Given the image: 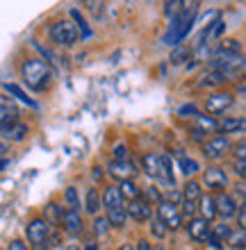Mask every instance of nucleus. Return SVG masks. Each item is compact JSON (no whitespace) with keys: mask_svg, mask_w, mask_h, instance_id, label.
<instances>
[{"mask_svg":"<svg viewBox=\"0 0 246 250\" xmlns=\"http://www.w3.org/2000/svg\"><path fill=\"white\" fill-rule=\"evenodd\" d=\"M237 223H240V230H246V203L237 207Z\"/></svg>","mask_w":246,"mask_h":250,"instance_id":"nucleus-40","label":"nucleus"},{"mask_svg":"<svg viewBox=\"0 0 246 250\" xmlns=\"http://www.w3.org/2000/svg\"><path fill=\"white\" fill-rule=\"evenodd\" d=\"M219 132H224V134L246 132V119L244 116H226L219 121Z\"/></svg>","mask_w":246,"mask_h":250,"instance_id":"nucleus-20","label":"nucleus"},{"mask_svg":"<svg viewBox=\"0 0 246 250\" xmlns=\"http://www.w3.org/2000/svg\"><path fill=\"white\" fill-rule=\"evenodd\" d=\"M85 209L87 214L96 216L100 209H103V193H98V189H89L85 196Z\"/></svg>","mask_w":246,"mask_h":250,"instance_id":"nucleus-22","label":"nucleus"},{"mask_svg":"<svg viewBox=\"0 0 246 250\" xmlns=\"http://www.w3.org/2000/svg\"><path fill=\"white\" fill-rule=\"evenodd\" d=\"M25 237H27V241L32 244V248H41V246H46L48 223L44 221V218H32V221L25 225Z\"/></svg>","mask_w":246,"mask_h":250,"instance_id":"nucleus-5","label":"nucleus"},{"mask_svg":"<svg viewBox=\"0 0 246 250\" xmlns=\"http://www.w3.org/2000/svg\"><path fill=\"white\" fill-rule=\"evenodd\" d=\"M119 250H134V246H133V244H123Z\"/></svg>","mask_w":246,"mask_h":250,"instance_id":"nucleus-47","label":"nucleus"},{"mask_svg":"<svg viewBox=\"0 0 246 250\" xmlns=\"http://www.w3.org/2000/svg\"><path fill=\"white\" fill-rule=\"evenodd\" d=\"M21 78L32 91H44L50 82V68L39 60H25L21 64Z\"/></svg>","mask_w":246,"mask_h":250,"instance_id":"nucleus-2","label":"nucleus"},{"mask_svg":"<svg viewBox=\"0 0 246 250\" xmlns=\"http://www.w3.org/2000/svg\"><path fill=\"white\" fill-rule=\"evenodd\" d=\"M5 152H7V146L0 141V159H5Z\"/></svg>","mask_w":246,"mask_h":250,"instance_id":"nucleus-45","label":"nucleus"},{"mask_svg":"<svg viewBox=\"0 0 246 250\" xmlns=\"http://www.w3.org/2000/svg\"><path fill=\"white\" fill-rule=\"evenodd\" d=\"M107 232H110V221H107V216H96V221H93V234H96V237H105Z\"/></svg>","mask_w":246,"mask_h":250,"instance_id":"nucleus-34","label":"nucleus"},{"mask_svg":"<svg viewBox=\"0 0 246 250\" xmlns=\"http://www.w3.org/2000/svg\"><path fill=\"white\" fill-rule=\"evenodd\" d=\"M203 185L210 187V189H226L228 187V175L224 168H219V166H210V168H205L203 171Z\"/></svg>","mask_w":246,"mask_h":250,"instance_id":"nucleus-10","label":"nucleus"},{"mask_svg":"<svg viewBox=\"0 0 246 250\" xmlns=\"http://www.w3.org/2000/svg\"><path fill=\"white\" fill-rule=\"evenodd\" d=\"M178 114H192L194 119H196V116H199V109H196L194 105H185V107H180L178 109Z\"/></svg>","mask_w":246,"mask_h":250,"instance_id":"nucleus-42","label":"nucleus"},{"mask_svg":"<svg viewBox=\"0 0 246 250\" xmlns=\"http://www.w3.org/2000/svg\"><path fill=\"white\" fill-rule=\"evenodd\" d=\"M196 14H199V2H185L176 16L171 19V25L164 34V43L169 46H178L187 34L192 32L194 23H196Z\"/></svg>","mask_w":246,"mask_h":250,"instance_id":"nucleus-1","label":"nucleus"},{"mask_svg":"<svg viewBox=\"0 0 246 250\" xmlns=\"http://www.w3.org/2000/svg\"><path fill=\"white\" fill-rule=\"evenodd\" d=\"M182 5H185V2H176V0H173V2H164V14H169L173 19V16L182 9Z\"/></svg>","mask_w":246,"mask_h":250,"instance_id":"nucleus-35","label":"nucleus"},{"mask_svg":"<svg viewBox=\"0 0 246 250\" xmlns=\"http://www.w3.org/2000/svg\"><path fill=\"white\" fill-rule=\"evenodd\" d=\"M153 250H162V248H153Z\"/></svg>","mask_w":246,"mask_h":250,"instance_id":"nucleus-49","label":"nucleus"},{"mask_svg":"<svg viewBox=\"0 0 246 250\" xmlns=\"http://www.w3.org/2000/svg\"><path fill=\"white\" fill-rule=\"evenodd\" d=\"M82 250H100V248H98V246H96V244H87Z\"/></svg>","mask_w":246,"mask_h":250,"instance_id":"nucleus-46","label":"nucleus"},{"mask_svg":"<svg viewBox=\"0 0 246 250\" xmlns=\"http://www.w3.org/2000/svg\"><path fill=\"white\" fill-rule=\"evenodd\" d=\"M103 207H105V211L126 207V205H123V196H121L119 187H105V191H103Z\"/></svg>","mask_w":246,"mask_h":250,"instance_id":"nucleus-17","label":"nucleus"},{"mask_svg":"<svg viewBox=\"0 0 246 250\" xmlns=\"http://www.w3.org/2000/svg\"><path fill=\"white\" fill-rule=\"evenodd\" d=\"M226 80H228V78H226V75H224V73H219V71H212V68H210V71H207L205 75L201 78L199 86H217V84H224Z\"/></svg>","mask_w":246,"mask_h":250,"instance_id":"nucleus-26","label":"nucleus"},{"mask_svg":"<svg viewBox=\"0 0 246 250\" xmlns=\"http://www.w3.org/2000/svg\"><path fill=\"white\" fill-rule=\"evenodd\" d=\"M242 53V46H240V41H235V39H224L217 43V48H214V53L212 55H240Z\"/></svg>","mask_w":246,"mask_h":250,"instance_id":"nucleus-23","label":"nucleus"},{"mask_svg":"<svg viewBox=\"0 0 246 250\" xmlns=\"http://www.w3.org/2000/svg\"><path fill=\"white\" fill-rule=\"evenodd\" d=\"M233 152H235V159H242V162H246V141H242V144H235L233 146Z\"/></svg>","mask_w":246,"mask_h":250,"instance_id":"nucleus-39","label":"nucleus"},{"mask_svg":"<svg viewBox=\"0 0 246 250\" xmlns=\"http://www.w3.org/2000/svg\"><path fill=\"white\" fill-rule=\"evenodd\" d=\"M212 198H214V207H217V214H219L221 218L237 216V200H235L230 193H226V191H217Z\"/></svg>","mask_w":246,"mask_h":250,"instance_id":"nucleus-9","label":"nucleus"},{"mask_svg":"<svg viewBox=\"0 0 246 250\" xmlns=\"http://www.w3.org/2000/svg\"><path fill=\"white\" fill-rule=\"evenodd\" d=\"M44 214H46V218H44V221H50V225L53 223H60L62 225V214H64V211L60 209V205H55V203H50V205H46V211H44Z\"/></svg>","mask_w":246,"mask_h":250,"instance_id":"nucleus-30","label":"nucleus"},{"mask_svg":"<svg viewBox=\"0 0 246 250\" xmlns=\"http://www.w3.org/2000/svg\"><path fill=\"white\" fill-rule=\"evenodd\" d=\"M182 60H187V50L185 48H178V50L171 55V62L173 64H182Z\"/></svg>","mask_w":246,"mask_h":250,"instance_id":"nucleus-41","label":"nucleus"},{"mask_svg":"<svg viewBox=\"0 0 246 250\" xmlns=\"http://www.w3.org/2000/svg\"><path fill=\"white\" fill-rule=\"evenodd\" d=\"M126 209H128V216L133 218V221H137V223H146V221H151V216H153L151 203L141 196L134 198V200H130Z\"/></svg>","mask_w":246,"mask_h":250,"instance_id":"nucleus-6","label":"nucleus"},{"mask_svg":"<svg viewBox=\"0 0 246 250\" xmlns=\"http://www.w3.org/2000/svg\"><path fill=\"white\" fill-rule=\"evenodd\" d=\"M230 228H228L226 223H219L214 225V228H210V237H207V244L212 246L214 250H221L224 248V244L228 241V237H230Z\"/></svg>","mask_w":246,"mask_h":250,"instance_id":"nucleus-15","label":"nucleus"},{"mask_svg":"<svg viewBox=\"0 0 246 250\" xmlns=\"http://www.w3.org/2000/svg\"><path fill=\"white\" fill-rule=\"evenodd\" d=\"M71 19L75 21V27H78V32H80V39H89L91 37V27L87 25V21L82 19V14L78 9H71Z\"/></svg>","mask_w":246,"mask_h":250,"instance_id":"nucleus-28","label":"nucleus"},{"mask_svg":"<svg viewBox=\"0 0 246 250\" xmlns=\"http://www.w3.org/2000/svg\"><path fill=\"white\" fill-rule=\"evenodd\" d=\"M9 250H27V246L23 241H19V239H14L12 244H9Z\"/></svg>","mask_w":246,"mask_h":250,"instance_id":"nucleus-44","label":"nucleus"},{"mask_svg":"<svg viewBox=\"0 0 246 250\" xmlns=\"http://www.w3.org/2000/svg\"><path fill=\"white\" fill-rule=\"evenodd\" d=\"M119 189H121V196H123V198H130V200L139 198V189H137V185H134L133 180H126V182H121Z\"/></svg>","mask_w":246,"mask_h":250,"instance_id":"nucleus-33","label":"nucleus"},{"mask_svg":"<svg viewBox=\"0 0 246 250\" xmlns=\"http://www.w3.org/2000/svg\"><path fill=\"white\" fill-rule=\"evenodd\" d=\"M201 198H203V189L196 180H187L185 187H182V203H192V205H199Z\"/></svg>","mask_w":246,"mask_h":250,"instance_id":"nucleus-21","label":"nucleus"},{"mask_svg":"<svg viewBox=\"0 0 246 250\" xmlns=\"http://www.w3.org/2000/svg\"><path fill=\"white\" fill-rule=\"evenodd\" d=\"M187 232H189V237L194 239V241H207V237H210V223H207L205 218H192L189 221V225H187Z\"/></svg>","mask_w":246,"mask_h":250,"instance_id":"nucleus-13","label":"nucleus"},{"mask_svg":"<svg viewBox=\"0 0 246 250\" xmlns=\"http://www.w3.org/2000/svg\"><path fill=\"white\" fill-rule=\"evenodd\" d=\"M2 86H5V91L9 93V96H14V98H16V100H21V103H25V105H30V107H34V105H37V103H34L32 98H27V93L23 91V89H21L19 84H12V82H5V84H2Z\"/></svg>","mask_w":246,"mask_h":250,"instance_id":"nucleus-25","label":"nucleus"},{"mask_svg":"<svg viewBox=\"0 0 246 250\" xmlns=\"http://www.w3.org/2000/svg\"><path fill=\"white\" fill-rule=\"evenodd\" d=\"M19 116L21 114H19V105H16V100L0 93V127H7V125L19 123Z\"/></svg>","mask_w":246,"mask_h":250,"instance_id":"nucleus-8","label":"nucleus"},{"mask_svg":"<svg viewBox=\"0 0 246 250\" xmlns=\"http://www.w3.org/2000/svg\"><path fill=\"white\" fill-rule=\"evenodd\" d=\"M107 221H110V225H114V228H123L128 221V209L126 207H119V209L107 211Z\"/></svg>","mask_w":246,"mask_h":250,"instance_id":"nucleus-27","label":"nucleus"},{"mask_svg":"<svg viewBox=\"0 0 246 250\" xmlns=\"http://www.w3.org/2000/svg\"><path fill=\"white\" fill-rule=\"evenodd\" d=\"M157 221L164 225L166 230H178L182 225V214H180L178 205L171 200H160L157 205Z\"/></svg>","mask_w":246,"mask_h":250,"instance_id":"nucleus-4","label":"nucleus"},{"mask_svg":"<svg viewBox=\"0 0 246 250\" xmlns=\"http://www.w3.org/2000/svg\"><path fill=\"white\" fill-rule=\"evenodd\" d=\"M230 105H233V96H230V93H212V96L205 100V109L210 114L226 112Z\"/></svg>","mask_w":246,"mask_h":250,"instance_id":"nucleus-12","label":"nucleus"},{"mask_svg":"<svg viewBox=\"0 0 246 250\" xmlns=\"http://www.w3.org/2000/svg\"><path fill=\"white\" fill-rule=\"evenodd\" d=\"M128 159V150L123 144H116L114 146V162H126Z\"/></svg>","mask_w":246,"mask_h":250,"instance_id":"nucleus-36","label":"nucleus"},{"mask_svg":"<svg viewBox=\"0 0 246 250\" xmlns=\"http://www.w3.org/2000/svg\"><path fill=\"white\" fill-rule=\"evenodd\" d=\"M64 203H67V209L78 211V207H80V198H78V191H75V187H68V189H64Z\"/></svg>","mask_w":246,"mask_h":250,"instance_id":"nucleus-31","label":"nucleus"},{"mask_svg":"<svg viewBox=\"0 0 246 250\" xmlns=\"http://www.w3.org/2000/svg\"><path fill=\"white\" fill-rule=\"evenodd\" d=\"M48 34H50V39H53V43H57V46H73L75 41L80 39V32H78V27H75L73 21H57V23H53L50 25V30H48Z\"/></svg>","mask_w":246,"mask_h":250,"instance_id":"nucleus-3","label":"nucleus"},{"mask_svg":"<svg viewBox=\"0 0 246 250\" xmlns=\"http://www.w3.org/2000/svg\"><path fill=\"white\" fill-rule=\"evenodd\" d=\"M141 166H144V171L155 180H164V168H162V155H153V152H148L141 157Z\"/></svg>","mask_w":246,"mask_h":250,"instance_id":"nucleus-11","label":"nucleus"},{"mask_svg":"<svg viewBox=\"0 0 246 250\" xmlns=\"http://www.w3.org/2000/svg\"><path fill=\"white\" fill-rule=\"evenodd\" d=\"M228 150H230V141H228L226 134H217V137L203 141V152H205V157H210V159L224 157Z\"/></svg>","mask_w":246,"mask_h":250,"instance_id":"nucleus-7","label":"nucleus"},{"mask_svg":"<svg viewBox=\"0 0 246 250\" xmlns=\"http://www.w3.org/2000/svg\"><path fill=\"white\" fill-rule=\"evenodd\" d=\"M214 132H219V121H214L212 116L199 114L196 116V127H194V139L207 137V134H214Z\"/></svg>","mask_w":246,"mask_h":250,"instance_id":"nucleus-14","label":"nucleus"},{"mask_svg":"<svg viewBox=\"0 0 246 250\" xmlns=\"http://www.w3.org/2000/svg\"><path fill=\"white\" fill-rule=\"evenodd\" d=\"M27 125L25 123H14V125H7V127H0V139H5V141H23L27 137Z\"/></svg>","mask_w":246,"mask_h":250,"instance_id":"nucleus-16","label":"nucleus"},{"mask_svg":"<svg viewBox=\"0 0 246 250\" xmlns=\"http://www.w3.org/2000/svg\"><path fill=\"white\" fill-rule=\"evenodd\" d=\"M233 171L237 173V178L246 180V162H242V159H235V162H233Z\"/></svg>","mask_w":246,"mask_h":250,"instance_id":"nucleus-38","label":"nucleus"},{"mask_svg":"<svg viewBox=\"0 0 246 250\" xmlns=\"http://www.w3.org/2000/svg\"><path fill=\"white\" fill-rule=\"evenodd\" d=\"M32 250H50L48 246H41V248H32Z\"/></svg>","mask_w":246,"mask_h":250,"instance_id":"nucleus-48","label":"nucleus"},{"mask_svg":"<svg viewBox=\"0 0 246 250\" xmlns=\"http://www.w3.org/2000/svg\"><path fill=\"white\" fill-rule=\"evenodd\" d=\"M178 166H180V173L182 175H187V178H192L194 173L199 171V162L192 157H180L178 159Z\"/></svg>","mask_w":246,"mask_h":250,"instance_id":"nucleus-29","label":"nucleus"},{"mask_svg":"<svg viewBox=\"0 0 246 250\" xmlns=\"http://www.w3.org/2000/svg\"><path fill=\"white\" fill-rule=\"evenodd\" d=\"M62 228L68 232V234H80L82 232V218L78 211L73 209H64L62 214Z\"/></svg>","mask_w":246,"mask_h":250,"instance_id":"nucleus-18","label":"nucleus"},{"mask_svg":"<svg viewBox=\"0 0 246 250\" xmlns=\"http://www.w3.org/2000/svg\"><path fill=\"white\" fill-rule=\"evenodd\" d=\"M226 244H230L235 250L246 248V230H233V232H230V237H228Z\"/></svg>","mask_w":246,"mask_h":250,"instance_id":"nucleus-32","label":"nucleus"},{"mask_svg":"<svg viewBox=\"0 0 246 250\" xmlns=\"http://www.w3.org/2000/svg\"><path fill=\"white\" fill-rule=\"evenodd\" d=\"M134 250H153V246L148 244L146 239H139V241H137V246H134Z\"/></svg>","mask_w":246,"mask_h":250,"instance_id":"nucleus-43","label":"nucleus"},{"mask_svg":"<svg viewBox=\"0 0 246 250\" xmlns=\"http://www.w3.org/2000/svg\"><path fill=\"white\" fill-rule=\"evenodd\" d=\"M110 175L112 178H116L119 182H126V180H133L134 175V166L130 164V162H112L110 164Z\"/></svg>","mask_w":246,"mask_h":250,"instance_id":"nucleus-19","label":"nucleus"},{"mask_svg":"<svg viewBox=\"0 0 246 250\" xmlns=\"http://www.w3.org/2000/svg\"><path fill=\"white\" fill-rule=\"evenodd\" d=\"M151 232H153V237H157V239H164V234H166V228L160 223V221H157V218H155V221H153V225H151Z\"/></svg>","mask_w":246,"mask_h":250,"instance_id":"nucleus-37","label":"nucleus"},{"mask_svg":"<svg viewBox=\"0 0 246 250\" xmlns=\"http://www.w3.org/2000/svg\"><path fill=\"white\" fill-rule=\"evenodd\" d=\"M199 209H201V218H205V221L214 218V216H217L214 198H212V196H205V193H203V198H201V203H199Z\"/></svg>","mask_w":246,"mask_h":250,"instance_id":"nucleus-24","label":"nucleus"}]
</instances>
